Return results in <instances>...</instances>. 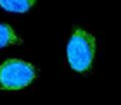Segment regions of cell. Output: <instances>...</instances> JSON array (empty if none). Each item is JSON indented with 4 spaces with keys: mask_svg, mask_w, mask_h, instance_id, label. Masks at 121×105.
Segmentation results:
<instances>
[{
    "mask_svg": "<svg viewBox=\"0 0 121 105\" xmlns=\"http://www.w3.org/2000/svg\"><path fill=\"white\" fill-rule=\"evenodd\" d=\"M36 78V67L19 59H9L0 65V90H21Z\"/></svg>",
    "mask_w": 121,
    "mask_h": 105,
    "instance_id": "obj_2",
    "label": "cell"
},
{
    "mask_svg": "<svg viewBox=\"0 0 121 105\" xmlns=\"http://www.w3.org/2000/svg\"><path fill=\"white\" fill-rule=\"evenodd\" d=\"M17 43H21V40L16 35V31L9 24H0V48L7 45H17Z\"/></svg>",
    "mask_w": 121,
    "mask_h": 105,
    "instance_id": "obj_4",
    "label": "cell"
},
{
    "mask_svg": "<svg viewBox=\"0 0 121 105\" xmlns=\"http://www.w3.org/2000/svg\"><path fill=\"white\" fill-rule=\"evenodd\" d=\"M36 0H0V7L9 12H28Z\"/></svg>",
    "mask_w": 121,
    "mask_h": 105,
    "instance_id": "obj_3",
    "label": "cell"
},
{
    "mask_svg": "<svg viewBox=\"0 0 121 105\" xmlns=\"http://www.w3.org/2000/svg\"><path fill=\"white\" fill-rule=\"evenodd\" d=\"M68 62L74 71L85 73L93 64L95 57V38L88 31L76 28L68 43Z\"/></svg>",
    "mask_w": 121,
    "mask_h": 105,
    "instance_id": "obj_1",
    "label": "cell"
}]
</instances>
